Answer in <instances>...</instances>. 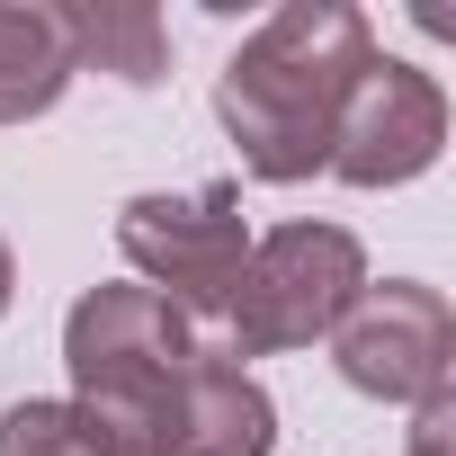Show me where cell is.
<instances>
[{
	"mask_svg": "<svg viewBox=\"0 0 456 456\" xmlns=\"http://www.w3.org/2000/svg\"><path fill=\"white\" fill-rule=\"evenodd\" d=\"M367 287V251L349 224H278V233L251 242L233 296L215 314V340L233 358H278V349H314L340 331V314Z\"/></svg>",
	"mask_w": 456,
	"mask_h": 456,
	"instance_id": "3",
	"label": "cell"
},
{
	"mask_svg": "<svg viewBox=\"0 0 456 456\" xmlns=\"http://www.w3.org/2000/svg\"><path fill=\"white\" fill-rule=\"evenodd\" d=\"M72 90V37L54 0H0V126H28L63 108Z\"/></svg>",
	"mask_w": 456,
	"mask_h": 456,
	"instance_id": "9",
	"label": "cell"
},
{
	"mask_svg": "<svg viewBox=\"0 0 456 456\" xmlns=\"http://www.w3.org/2000/svg\"><path fill=\"white\" fill-rule=\"evenodd\" d=\"M10 296H19V260H10V242H0V314H10Z\"/></svg>",
	"mask_w": 456,
	"mask_h": 456,
	"instance_id": "12",
	"label": "cell"
},
{
	"mask_svg": "<svg viewBox=\"0 0 456 456\" xmlns=\"http://www.w3.org/2000/svg\"><path fill=\"white\" fill-rule=\"evenodd\" d=\"M117 251L161 305H179L197 331H215L224 296H233V278L251 260L242 188L206 179V188H179V197H126L117 206Z\"/></svg>",
	"mask_w": 456,
	"mask_h": 456,
	"instance_id": "4",
	"label": "cell"
},
{
	"mask_svg": "<svg viewBox=\"0 0 456 456\" xmlns=\"http://www.w3.org/2000/svg\"><path fill=\"white\" fill-rule=\"evenodd\" d=\"M0 456H99L90 447V420L72 411V403H10L0 411Z\"/></svg>",
	"mask_w": 456,
	"mask_h": 456,
	"instance_id": "10",
	"label": "cell"
},
{
	"mask_svg": "<svg viewBox=\"0 0 456 456\" xmlns=\"http://www.w3.org/2000/svg\"><path fill=\"white\" fill-rule=\"evenodd\" d=\"M367 63H376V28L349 0H287L278 19H260L242 54L215 72V117L233 134L242 170L269 188L331 170V126Z\"/></svg>",
	"mask_w": 456,
	"mask_h": 456,
	"instance_id": "1",
	"label": "cell"
},
{
	"mask_svg": "<svg viewBox=\"0 0 456 456\" xmlns=\"http://www.w3.org/2000/svg\"><path fill=\"white\" fill-rule=\"evenodd\" d=\"M403 456H456V385H438L429 403H411V447Z\"/></svg>",
	"mask_w": 456,
	"mask_h": 456,
	"instance_id": "11",
	"label": "cell"
},
{
	"mask_svg": "<svg viewBox=\"0 0 456 456\" xmlns=\"http://www.w3.org/2000/svg\"><path fill=\"white\" fill-rule=\"evenodd\" d=\"M197 340L206 331L152 287H90L63 314L72 411L90 420L99 456H170V411H179V376Z\"/></svg>",
	"mask_w": 456,
	"mask_h": 456,
	"instance_id": "2",
	"label": "cell"
},
{
	"mask_svg": "<svg viewBox=\"0 0 456 456\" xmlns=\"http://www.w3.org/2000/svg\"><path fill=\"white\" fill-rule=\"evenodd\" d=\"M63 37H72V72H108L126 90H161L170 81V28L152 0H54Z\"/></svg>",
	"mask_w": 456,
	"mask_h": 456,
	"instance_id": "8",
	"label": "cell"
},
{
	"mask_svg": "<svg viewBox=\"0 0 456 456\" xmlns=\"http://www.w3.org/2000/svg\"><path fill=\"white\" fill-rule=\"evenodd\" d=\"M438 152H447V90L420 63L376 54L331 126V170L349 188H403V179L438 170Z\"/></svg>",
	"mask_w": 456,
	"mask_h": 456,
	"instance_id": "6",
	"label": "cell"
},
{
	"mask_svg": "<svg viewBox=\"0 0 456 456\" xmlns=\"http://www.w3.org/2000/svg\"><path fill=\"white\" fill-rule=\"evenodd\" d=\"M331 367L349 394L367 403H429L438 385H456V314L438 287L420 278H367L358 305L331 331Z\"/></svg>",
	"mask_w": 456,
	"mask_h": 456,
	"instance_id": "5",
	"label": "cell"
},
{
	"mask_svg": "<svg viewBox=\"0 0 456 456\" xmlns=\"http://www.w3.org/2000/svg\"><path fill=\"white\" fill-rule=\"evenodd\" d=\"M269 447H278V403H269V385L206 331L197 358H188V376H179L170 456H269Z\"/></svg>",
	"mask_w": 456,
	"mask_h": 456,
	"instance_id": "7",
	"label": "cell"
}]
</instances>
